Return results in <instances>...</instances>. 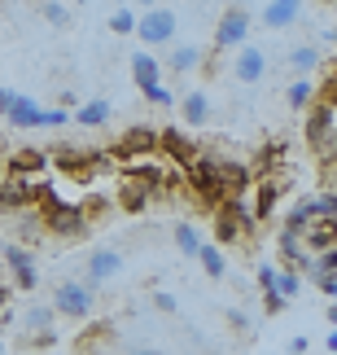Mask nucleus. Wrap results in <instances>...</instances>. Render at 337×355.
Returning <instances> with one entry per match:
<instances>
[{
  "label": "nucleus",
  "instance_id": "nucleus-43",
  "mask_svg": "<svg viewBox=\"0 0 337 355\" xmlns=\"http://www.w3.org/2000/svg\"><path fill=\"white\" fill-rule=\"evenodd\" d=\"M123 355H158V351H149V347H131V351H123Z\"/></svg>",
  "mask_w": 337,
  "mask_h": 355
},
{
  "label": "nucleus",
  "instance_id": "nucleus-2",
  "mask_svg": "<svg viewBox=\"0 0 337 355\" xmlns=\"http://www.w3.org/2000/svg\"><path fill=\"white\" fill-rule=\"evenodd\" d=\"M210 224H215V241L233 245L241 237L254 233V215H250V198H224L210 207Z\"/></svg>",
  "mask_w": 337,
  "mask_h": 355
},
{
  "label": "nucleus",
  "instance_id": "nucleus-6",
  "mask_svg": "<svg viewBox=\"0 0 337 355\" xmlns=\"http://www.w3.org/2000/svg\"><path fill=\"white\" fill-rule=\"evenodd\" d=\"M92 307H97V294H92L88 281H57L53 290V311L66 320H88Z\"/></svg>",
  "mask_w": 337,
  "mask_h": 355
},
{
  "label": "nucleus",
  "instance_id": "nucleus-22",
  "mask_svg": "<svg viewBox=\"0 0 337 355\" xmlns=\"http://www.w3.org/2000/svg\"><path fill=\"white\" fill-rule=\"evenodd\" d=\"M53 320H57V311L53 307H31L26 311V334L35 338V347H44V343H53Z\"/></svg>",
  "mask_w": 337,
  "mask_h": 355
},
{
  "label": "nucleus",
  "instance_id": "nucleus-35",
  "mask_svg": "<svg viewBox=\"0 0 337 355\" xmlns=\"http://www.w3.org/2000/svg\"><path fill=\"white\" fill-rule=\"evenodd\" d=\"M316 101L329 105V110H337V79H333V75H325V84L316 88Z\"/></svg>",
  "mask_w": 337,
  "mask_h": 355
},
{
  "label": "nucleus",
  "instance_id": "nucleus-33",
  "mask_svg": "<svg viewBox=\"0 0 337 355\" xmlns=\"http://www.w3.org/2000/svg\"><path fill=\"white\" fill-rule=\"evenodd\" d=\"M44 22L48 26H71V9L62 0H44Z\"/></svg>",
  "mask_w": 337,
  "mask_h": 355
},
{
  "label": "nucleus",
  "instance_id": "nucleus-18",
  "mask_svg": "<svg viewBox=\"0 0 337 355\" xmlns=\"http://www.w3.org/2000/svg\"><path fill=\"white\" fill-rule=\"evenodd\" d=\"M201 66H206V53H201L193 40H188V44H171L167 49V71L188 75V71H201Z\"/></svg>",
  "mask_w": 337,
  "mask_h": 355
},
{
  "label": "nucleus",
  "instance_id": "nucleus-19",
  "mask_svg": "<svg viewBox=\"0 0 337 355\" xmlns=\"http://www.w3.org/2000/svg\"><path fill=\"white\" fill-rule=\"evenodd\" d=\"M302 245L307 250H329V245H337V220H325V215H316L311 224L302 228Z\"/></svg>",
  "mask_w": 337,
  "mask_h": 355
},
{
  "label": "nucleus",
  "instance_id": "nucleus-36",
  "mask_svg": "<svg viewBox=\"0 0 337 355\" xmlns=\"http://www.w3.org/2000/svg\"><path fill=\"white\" fill-rule=\"evenodd\" d=\"M311 281H316V290L325 298H337V272H320V277H311Z\"/></svg>",
  "mask_w": 337,
  "mask_h": 355
},
{
  "label": "nucleus",
  "instance_id": "nucleus-34",
  "mask_svg": "<svg viewBox=\"0 0 337 355\" xmlns=\"http://www.w3.org/2000/svg\"><path fill=\"white\" fill-rule=\"evenodd\" d=\"M311 211L325 215V220H337V193H329V189H325V193H316L311 198Z\"/></svg>",
  "mask_w": 337,
  "mask_h": 355
},
{
  "label": "nucleus",
  "instance_id": "nucleus-38",
  "mask_svg": "<svg viewBox=\"0 0 337 355\" xmlns=\"http://www.w3.org/2000/svg\"><path fill=\"white\" fill-rule=\"evenodd\" d=\"M154 307H158V311H167V316H175V311H180L175 294H167V290H158V294H154Z\"/></svg>",
  "mask_w": 337,
  "mask_h": 355
},
{
  "label": "nucleus",
  "instance_id": "nucleus-26",
  "mask_svg": "<svg viewBox=\"0 0 337 355\" xmlns=\"http://www.w3.org/2000/svg\"><path fill=\"white\" fill-rule=\"evenodd\" d=\"M197 263H201V272H206L210 281H224V272H228L224 250H219V245H206V241H201V250H197Z\"/></svg>",
  "mask_w": 337,
  "mask_h": 355
},
{
  "label": "nucleus",
  "instance_id": "nucleus-44",
  "mask_svg": "<svg viewBox=\"0 0 337 355\" xmlns=\"http://www.w3.org/2000/svg\"><path fill=\"white\" fill-rule=\"evenodd\" d=\"M329 324L337 329V298H333V307H329Z\"/></svg>",
  "mask_w": 337,
  "mask_h": 355
},
{
  "label": "nucleus",
  "instance_id": "nucleus-28",
  "mask_svg": "<svg viewBox=\"0 0 337 355\" xmlns=\"http://www.w3.org/2000/svg\"><path fill=\"white\" fill-rule=\"evenodd\" d=\"M285 101L293 105V110H307V105L316 101V84H311V79H293L289 92H285Z\"/></svg>",
  "mask_w": 337,
  "mask_h": 355
},
{
  "label": "nucleus",
  "instance_id": "nucleus-50",
  "mask_svg": "<svg viewBox=\"0 0 337 355\" xmlns=\"http://www.w3.org/2000/svg\"><path fill=\"white\" fill-rule=\"evenodd\" d=\"M118 5H123V0H118Z\"/></svg>",
  "mask_w": 337,
  "mask_h": 355
},
{
  "label": "nucleus",
  "instance_id": "nucleus-42",
  "mask_svg": "<svg viewBox=\"0 0 337 355\" xmlns=\"http://www.w3.org/2000/svg\"><path fill=\"white\" fill-rule=\"evenodd\" d=\"M228 324H233L237 334H246L250 329V320H246V311H228Z\"/></svg>",
  "mask_w": 337,
  "mask_h": 355
},
{
  "label": "nucleus",
  "instance_id": "nucleus-10",
  "mask_svg": "<svg viewBox=\"0 0 337 355\" xmlns=\"http://www.w3.org/2000/svg\"><path fill=\"white\" fill-rule=\"evenodd\" d=\"M337 132V110H329V105H320V101H311L307 105V123H302V136H307V145L316 149H325L329 145V136Z\"/></svg>",
  "mask_w": 337,
  "mask_h": 355
},
{
  "label": "nucleus",
  "instance_id": "nucleus-45",
  "mask_svg": "<svg viewBox=\"0 0 337 355\" xmlns=\"http://www.w3.org/2000/svg\"><path fill=\"white\" fill-rule=\"evenodd\" d=\"M329 351L337 355V329H329Z\"/></svg>",
  "mask_w": 337,
  "mask_h": 355
},
{
  "label": "nucleus",
  "instance_id": "nucleus-7",
  "mask_svg": "<svg viewBox=\"0 0 337 355\" xmlns=\"http://www.w3.org/2000/svg\"><path fill=\"white\" fill-rule=\"evenodd\" d=\"M57 171L62 175H71V180H79V184H88V180H97V175H105V167H110V154H84V149H62L57 158Z\"/></svg>",
  "mask_w": 337,
  "mask_h": 355
},
{
  "label": "nucleus",
  "instance_id": "nucleus-31",
  "mask_svg": "<svg viewBox=\"0 0 337 355\" xmlns=\"http://www.w3.org/2000/svg\"><path fill=\"white\" fill-rule=\"evenodd\" d=\"M110 31H114V35H136V13H131L127 5H118V9L110 13Z\"/></svg>",
  "mask_w": 337,
  "mask_h": 355
},
{
  "label": "nucleus",
  "instance_id": "nucleus-24",
  "mask_svg": "<svg viewBox=\"0 0 337 355\" xmlns=\"http://www.w3.org/2000/svg\"><path fill=\"white\" fill-rule=\"evenodd\" d=\"M180 114H184V123H188V128H206V123H210V97H206V92H188V97L180 101Z\"/></svg>",
  "mask_w": 337,
  "mask_h": 355
},
{
  "label": "nucleus",
  "instance_id": "nucleus-9",
  "mask_svg": "<svg viewBox=\"0 0 337 355\" xmlns=\"http://www.w3.org/2000/svg\"><path fill=\"white\" fill-rule=\"evenodd\" d=\"M31 207H35V180L31 175H5L0 180V211L18 215V211H31Z\"/></svg>",
  "mask_w": 337,
  "mask_h": 355
},
{
  "label": "nucleus",
  "instance_id": "nucleus-5",
  "mask_svg": "<svg viewBox=\"0 0 337 355\" xmlns=\"http://www.w3.org/2000/svg\"><path fill=\"white\" fill-rule=\"evenodd\" d=\"M175 35H180V13L167 9V5H154L136 18V40H145V44H154V49L175 44Z\"/></svg>",
  "mask_w": 337,
  "mask_h": 355
},
{
  "label": "nucleus",
  "instance_id": "nucleus-49",
  "mask_svg": "<svg viewBox=\"0 0 337 355\" xmlns=\"http://www.w3.org/2000/svg\"><path fill=\"white\" fill-rule=\"evenodd\" d=\"M329 75H333V79H337V66H333V71H329Z\"/></svg>",
  "mask_w": 337,
  "mask_h": 355
},
{
  "label": "nucleus",
  "instance_id": "nucleus-8",
  "mask_svg": "<svg viewBox=\"0 0 337 355\" xmlns=\"http://www.w3.org/2000/svg\"><path fill=\"white\" fill-rule=\"evenodd\" d=\"M149 154H158V132L154 128H127L110 145V158L118 167H123V162H136V158H149Z\"/></svg>",
  "mask_w": 337,
  "mask_h": 355
},
{
  "label": "nucleus",
  "instance_id": "nucleus-12",
  "mask_svg": "<svg viewBox=\"0 0 337 355\" xmlns=\"http://www.w3.org/2000/svg\"><path fill=\"white\" fill-rule=\"evenodd\" d=\"M118 272H123V254L118 250H110V245H97V250L88 254V272H84V281L97 290V285H105V281H114Z\"/></svg>",
  "mask_w": 337,
  "mask_h": 355
},
{
  "label": "nucleus",
  "instance_id": "nucleus-37",
  "mask_svg": "<svg viewBox=\"0 0 337 355\" xmlns=\"http://www.w3.org/2000/svg\"><path fill=\"white\" fill-rule=\"evenodd\" d=\"M285 307H289V298H280L276 290H267V294H263V311H267V316H280Z\"/></svg>",
  "mask_w": 337,
  "mask_h": 355
},
{
  "label": "nucleus",
  "instance_id": "nucleus-11",
  "mask_svg": "<svg viewBox=\"0 0 337 355\" xmlns=\"http://www.w3.org/2000/svg\"><path fill=\"white\" fill-rule=\"evenodd\" d=\"M158 149H163V154L171 158V167H180V171L201 154V145H197V141H188V132H184V128H163V132H158Z\"/></svg>",
  "mask_w": 337,
  "mask_h": 355
},
{
  "label": "nucleus",
  "instance_id": "nucleus-39",
  "mask_svg": "<svg viewBox=\"0 0 337 355\" xmlns=\"http://www.w3.org/2000/svg\"><path fill=\"white\" fill-rule=\"evenodd\" d=\"M259 290H263V294L276 290V268H272V263H259Z\"/></svg>",
  "mask_w": 337,
  "mask_h": 355
},
{
  "label": "nucleus",
  "instance_id": "nucleus-29",
  "mask_svg": "<svg viewBox=\"0 0 337 355\" xmlns=\"http://www.w3.org/2000/svg\"><path fill=\"white\" fill-rule=\"evenodd\" d=\"M276 294L293 303V298L302 294V272H298V268H289V272H276Z\"/></svg>",
  "mask_w": 337,
  "mask_h": 355
},
{
  "label": "nucleus",
  "instance_id": "nucleus-21",
  "mask_svg": "<svg viewBox=\"0 0 337 355\" xmlns=\"http://www.w3.org/2000/svg\"><path fill=\"white\" fill-rule=\"evenodd\" d=\"M149 202H154L149 189H140V184H131V180H118V211L145 215V211H149Z\"/></svg>",
  "mask_w": 337,
  "mask_h": 355
},
{
  "label": "nucleus",
  "instance_id": "nucleus-41",
  "mask_svg": "<svg viewBox=\"0 0 337 355\" xmlns=\"http://www.w3.org/2000/svg\"><path fill=\"white\" fill-rule=\"evenodd\" d=\"M307 347H311V338H307V334H293V338H289V351H293V355H307Z\"/></svg>",
  "mask_w": 337,
  "mask_h": 355
},
{
  "label": "nucleus",
  "instance_id": "nucleus-48",
  "mask_svg": "<svg viewBox=\"0 0 337 355\" xmlns=\"http://www.w3.org/2000/svg\"><path fill=\"white\" fill-rule=\"evenodd\" d=\"M329 40H333V44H337V31H333V35H329Z\"/></svg>",
  "mask_w": 337,
  "mask_h": 355
},
{
  "label": "nucleus",
  "instance_id": "nucleus-4",
  "mask_svg": "<svg viewBox=\"0 0 337 355\" xmlns=\"http://www.w3.org/2000/svg\"><path fill=\"white\" fill-rule=\"evenodd\" d=\"M250 31H254V9L250 5H224V13H219V22H215V49H241L250 40Z\"/></svg>",
  "mask_w": 337,
  "mask_h": 355
},
{
  "label": "nucleus",
  "instance_id": "nucleus-27",
  "mask_svg": "<svg viewBox=\"0 0 337 355\" xmlns=\"http://www.w3.org/2000/svg\"><path fill=\"white\" fill-rule=\"evenodd\" d=\"M171 237H175V245H180V254L197 259V250H201V233H197L193 224H175V228H171Z\"/></svg>",
  "mask_w": 337,
  "mask_h": 355
},
{
  "label": "nucleus",
  "instance_id": "nucleus-16",
  "mask_svg": "<svg viewBox=\"0 0 337 355\" xmlns=\"http://www.w3.org/2000/svg\"><path fill=\"white\" fill-rule=\"evenodd\" d=\"M276 202H280V180H272V175L254 180V189H250V215H254V224L272 220V215H276Z\"/></svg>",
  "mask_w": 337,
  "mask_h": 355
},
{
  "label": "nucleus",
  "instance_id": "nucleus-14",
  "mask_svg": "<svg viewBox=\"0 0 337 355\" xmlns=\"http://www.w3.org/2000/svg\"><path fill=\"white\" fill-rule=\"evenodd\" d=\"M250 189H254V171L246 167V162L219 158V193H224V198H250ZM224 198H219V202H224Z\"/></svg>",
  "mask_w": 337,
  "mask_h": 355
},
{
  "label": "nucleus",
  "instance_id": "nucleus-1",
  "mask_svg": "<svg viewBox=\"0 0 337 355\" xmlns=\"http://www.w3.org/2000/svg\"><path fill=\"white\" fill-rule=\"evenodd\" d=\"M0 114L9 119V128H18V132H35V128H62L66 110H48V105H39L35 97H22V92H13V88H0Z\"/></svg>",
  "mask_w": 337,
  "mask_h": 355
},
{
  "label": "nucleus",
  "instance_id": "nucleus-30",
  "mask_svg": "<svg viewBox=\"0 0 337 355\" xmlns=\"http://www.w3.org/2000/svg\"><path fill=\"white\" fill-rule=\"evenodd\" d=\"M311 220H316V211H311V198H307V202H298V207H293V211L285 215V228H289V233H298V237H302V228L311 224Z\"/></svg>",
  "mask_w": 337,
  "mask_h": 355
},
{
  "label": "nucleus",
  "instance_id": "nucleus-17",
  "mask_svg": "<svg viewBox=\"0 0 337 355\" xmlns=\"http://www.w3.org/2000/svg\"><path fill=\"white\" fill-rule=\"evenodd\" d=\"M131 79H136V88H140V97H145V92H149V88H158V84H163V66H158V58H154V53H131Z\"/></svg>",
  "mask_w": 337,
  "mask_h": 355
},
{
  "label": "nucleus",
  "instance_id": "nucleus-46",
  "mask_svg": "<svg viewBox=\"0 0 337 355\" xmlns=\"http://www.w3.org/2000/svg\"><path fill=\"white\" fill-rule=\"evenodd\" d=\"M5 298H9V285H5V281H0V307H5Z\"/></svg>",
  "mask_w": 337,
  "mask_h": 355
},
{
  "label": "nucleus",
  "instance_id": "nucleus-23",
  "mask_svg": "<svg viewBox=\"0 0 337 355\" xmlns=\"http://www.w3.org/2000/svg\"><path fill=\"white\" fill-rule=\"evenodd\" d=\"M48 171V154H39V149H13L9 154V175H39Z\"/></svg>",
  "mask_w": 337,
  "mask_h": 355
},
{
  "label": "nucleus",
  "instance_id": "nucleus-13",
  "mask_svg": "<svg viewBox=\"0 0 337 355\" xmlns=\"http://www.w3.org/2000/svg\"><path fill=\"white\" fill-rule=\"evenodd\" d=\"M267 66H272V62H267V53H263L259 44H250V40H246V44L237 49L233 75L241 79V84H259V79H267Z\"/></svg>",
  "mask_w": 337,
  "mask_h": 355
},
{
  "label": "nucleus",
  "instance_id": "nucleus-40",
  "mask_svg": "<svg viewBox=\"0 0 337 355\" xmlns=\"http://www.w3.org/2000/svg\"><path fill=\"white\" fill-rule=\"evenodd\" d=\"M145 101H149V105H175V97H171V92H167L163 84H158V88H149V92H145Z\"/></svg>",
  "mask_w": 337,
  "mask_h": 355
},
{
  "label": "nucleus",
  "instance_id": "nucleus-25",
  "mask_svg": "<svg viewBox=\"0 0 337 355\" xmlns=\"http://www.w3.org/2000/svg\"><path fill=\"white\" fill-rule=\"evenodd\" d=\"M289 71L298 75V79H307L311 71H320V49L316 44H298V49H289Z\"/></svg>",
  "mask_w": 337,
  "mask_h": 355
},
{
  "label": "nucleus",
  "instance_id": "nucleus-3",
  "mask_svg": "<svg viewBox=\"0 0 337 355\" xmlns=\"http://www.w3.org/2000/svg\"><path fill=\"white\" fill-rule=\"evenodd\" d=\"M184 175V189L193 193L201 207H215L224 193H219V158H206V154H197L188 167L180 171Z\"/></svg>",
  "mask_w": 337,
  "mask_h": 355
},
{
  "label": "nucleus",
  "instance_id": "nucleus-15",
  "mask_svg": "<svg viewBox=\"0 0 337 355\" xmlns=\"http://www.w3.org/2000/svg\"><path fill=\"white\" fill-rule=\"evenodd\" d=\"M298 18H302V0H267L259 9V26H267V31H289Z\"/></svg>",
  "mask_w": 337,
  "mask_h": 355
},
{
  "label": "nucleus",
  "instance_id": "nucleus-20",
  "mask_svg": "<svg viewBox=\"0 0 337 355\" xmlns=\"http://www.w3.org/2000/svg\"><path fill=\"white\" fill-rule=\"evenodd\" d=\"M110 114H114V105L105 101V97H92V101H84V105H75V123L79 128H105L110 123Z\"/></svg>",
  "mask_w": 337,
  "mask_h": 355
},
{
  "label": "nucleus",
  "instance_id": "nucleus-32",
  "mask_svg": "<svg viewBox=\"0 0 337 355\" xmlns=\"http://www.w3.org/2000/svg\"><path fill=\"white\" fill-rule=\"evenodd\" d=\"M9 272H13V285H18V290H26V294L39 285V268H35V263H18V268H9Z\"/></svg>",
  "mask_w": 337,
  "mask_h": 355
},
{
  "label": "nucleus",
  "instance_id": "nucleus-47",
  "mask_svg": "<svg viewBox=\"0 0 337 355\" xmlns=\"http://www.w3.org/2000/svg\"><path fill=\"white\" fill-rule=\"evenodd\" d=\"M131 5H140V9H154V0H131Z\"/></svg>",
  "mask_w": 337,
  "mask_h": 355
}]
</instances>
